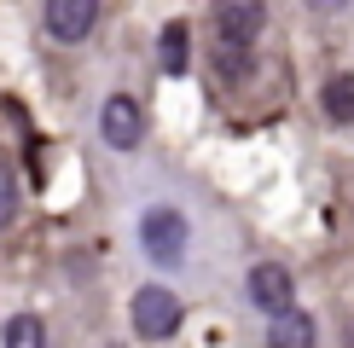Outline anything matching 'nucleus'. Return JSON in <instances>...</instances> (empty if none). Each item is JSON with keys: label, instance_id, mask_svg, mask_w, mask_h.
<instances>
[{"label": "nucleus", "instance_id": "1", "mask_svg": "<svg viewBox=\"0 0 354 348\" xmlns=\"http://www.w3.org/2000/svg\"><path fill=\"white\" fill-rule=\"evenodd\" d=\"M186 244H192V221L174 203H151L140 215V250L157 261V267H180L186 261Z\"/></svg>", "mask_w": 354, "mask_h": 348}, {"label": "nucleus", "instance_id": "2", "mask_svg": "<svg viewBox=\"0 0 354 348\" xmlns=\"http://www.w3.org/2000/svg\"><path fill=\"white\" fill-rule=\"evenodd\" d=\"M128 319H134V337H145V342H169L174 331L186 325V308H180V296H174L169 284H140Z\"/></svg>", "mask_w": 354, "mask_h": 348}, {"label": "nucleus", "instance_id": "3", "mask_svg": "<svg viewBox=\"0 0 354 348\" xmlns=\"http://www.w3.org/2000/svg\"><path fill=\"white\" fill-rule=\"evenodd\" d=\"M99 18H105L99 0H47L41 6V29H47V41H58V47H82L99 29Z\"/></svg>", "mask_w": 354, "mask_h": 348}, {"label": "nucleus", "instance_id": "4", "mask_svg": "<svg viewBox=\"0 0 354 348\" xmlns=\"http://www.w3.org/2000/svg\"><path fill=\"white\" fill-rule=\"evenodd\" d=\"M244 296H250V308L279 319V313L297 308V279H290V267H279V261H256V267L244 273Z\"/></svg>", "mask_w": 354, "mask_h": 348}, {"label": "nucleus", "instance_id": "5", "mask_svg": "<svg viewBox=\"0 0 354 348\" xmlns=\"http://www.w3.org/2000/svg\"><path fill=\"white\" fill-rule=\"evenodd\" d=\"M99 139H105L111 151H140V139H145V105L134 93H111L105 105H99Z\"/></svg>", "mask_w": 354, "mask_h": 348}, {"label": "nucleus", "instance_id": "6", "mask_svg": "<svg viewBox=\"0 0 354 348\" xmlns=\"http://www.w3.org/2000/svg\"><path fill=\"white\" fill-rule=\"evenodd\" d=\"M261 23H268V6H261V0H221V6H215V41H221V47L256 52Z\"/></svg>", "mask_w": 354, "mask_h": 348}, {"label": "nucleus", "instance_id": "7", "mask_svg": "<svg viewBox=\"0 0 354 348\" xmlns=\"http://www.w3.org/2000/svg\"><path fill=\"white\" fill-rule=\"evenodd\" d=\"M186 64H192V29L163 23V35H157V70L163 76H186Z\"/></svg>", "mask_w": 354, "mask_h": 348}, {"label": "nucleus", "instance_id": "8", "mask_svg": "<svg viewBox=\"0 0 354 348\" xmlns=\"http://www.w3.org/2000/svg\"><path fill=\"white\" fill-rule=\"evenodd\" d=\"M314 319H308L302 308H290V313H279L268 319V348H314Z\"/></svg>", "mask_w": 354, "mask_h": 348}, {"label": "nucleus", "instance_id": "9", "mask_svg": "<svg viewBox=\"0 0 354 348\" xmlns=\"http://www.w3.org/2000/svg\"><path fill=\"white\" fill-rule=\"evenodd\" d=\"M319 110H326V122H337V128L354 122V70H343V76H331L319 87Z\"/></svg>", "mask_w": 354, "mask_h": 348}, {"label": "nucleus", "instance_id": "10", "mask_svg": "<svg viewBox=\"0 0 354 348\" xmlns=\"http://www.w3.org/2000/svg\"><path fill=\"white\" fill-rule=\"evenodd\" d=\"M0 348H47V319L41 313H12L0 325Z\"/></svg>", "mask_w": 354, "mask_h": 348}, {"label": "nucleus", "instance_id": "11", "mask_svg": "<svg viewBox=\"0 0 354 348\" xmlns=\"http://www.w3.org/2000/svg\"><path fill=\"white\" fill-rule=\"evenodd\" d=\"M209 64H215L221 87H239V81L256 76V52H244V47H221V41H215V52H209Z\"/></svg>", "mask_w": 354, "mask_h": 348}, {"label": "nucleus", "instance_id": "12", "mask_svg": "<svg viewBox=\"0 0 354 348\" xmlns=\"http://www.w3.org/2000/svg\"><path fill=\"white\" fill-rule=\"evenodd\" d=\"M24 215V192H18V174H12V163H0V232H6L12 221Z\"/></svg>", "mask_w": 354, "mask_h": 348}]
</instances>
